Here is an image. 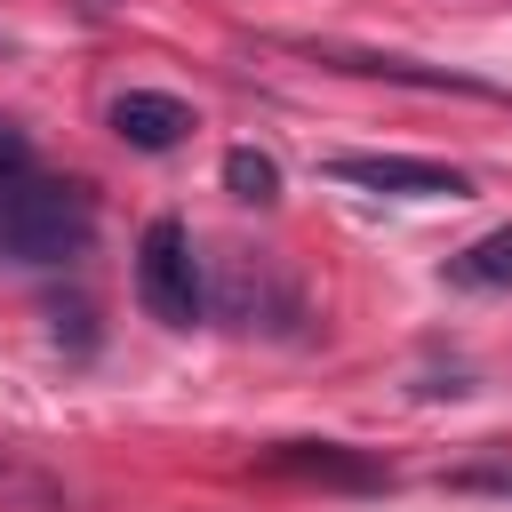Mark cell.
Here are the masks:
<instances>
[{"label":"cell","mask_w":512,"mask_h":512,"mask_svg":"<svg viewBox=\"0 0 512 512\" xmlns=\"http://www.w3.org/2000/svg\"><path fill=\"white\" fill-rule=\"evenodd\" d=\"M96 232V200L56 176H8L0 184V256L16 264H72Z\"/></svg>","instance_id":"cell-1"},{"label":"cell","mask_w":512,"mask_h":512,"mask_svg":"<svg viewBox=\"0 0 512 512\" xmlns=\"http://www.w3.org/2000/svg\"><path fill=\"white\" fill-rule=\"evenodd\" d=\"M448 280H456V288H512V224H496V232H480L472 248H456V256H448Z\"/></svg>","instance_id":"cell-7"},{"label":"cell","mask_w":512,"mask_h":512,"mask_svg":"<svg viewBox=\"0 0 512 512\" xmlns=\"http://www.w3.org/2000/svg\"><path fill=\"white\" fill-rule=\"evenodd\" d=\"M136 296L160 328H192L208 288H200V256H192V232L176 216H152L144 240H136Z\"/></svg>","instance_id":"cell-2"},{"label":"cell","mask_w":512,"mask_h":512,"mask_svg":"<svg viewBox=\"0 0 512 512\" xmlns=\"http://www.w3.org/2000/svg\"><path fill=\"white\" fill-rule=\"evenodd\" d=\"M72 8H80V16H112L120 0H72Z\"/></svg>","instance_id":"cell-12"},{"label":"cell","mask_w":512,"mask_h":512,"mask_svg":"<svg viewBox=\"0 0 512 512\" xmlns=\"http://www.w3.org/2000/svg\"><path fill=\"white\" fill-rule=\"evenodd\" d=\"M24 168H32V152H24V136L0 120V184H8V176H24Z\"/></svg>","instance_id":"cell-11"},{"label":"cell","mask_w":512,"mask_h":512,"mask_svg":"<svg viewBox=\"0 0 512 512\" xmlns=\"http://www.w3.org/2000/svg\"><path fill=\"white\" fill-rule=\"evenodd\" d=\"M0 504H24V512H56V504H64V480H56V472H40L32 456L0 448Z\"/></svg>","instance_id":"cell-9"},{"label":"cell","mask_w":512,"mask_h":512,"mask_svg":"<svg viewBox=\"0 0 512 512\" xmlns=\"http://www.w3.org/2000/svg\"><path fill=\"white\" fill-rule=\"evenodd\" d=\"M448 488H456V496H512V456H472V464H448Z\"/></svg>","instance_id":"cell-10"},{"label":"cell","mask_w":512,"mask_h":512,"mask_svg":"<svg viewBox=\"0 0 512 512\" xmlns=\"http://www.w3.org/2000/svg\"><path fill=\"white\" fill-rule=\"evenodd\" d=\"M288 48H304L312 64L360 72V80L424 88V96H496V88H488V80H472V72H448V64H416V56H392V48H336V40H288Z\"/></svg>","instance_id":"cell-4"},{"label":"cell","mask_w":512,"mask_h":512,"mask_svg":"<svg viewBox=\"0 0 512 512\" xmlns=\"http://www.w3.org/2000/svg\"><path fill=\"white\" fill-rule=\"evenodd\" d=\"M336 184L384 192V200H472V176L448 160H416V152H336L328 160Z\"/></svg>","instance_id":"cell-3"},{"label":"cell","mask_w":512,"mask_h":512,"mask_svg":"<svg viewBox=\"0 0 512 512\" xmlns=\"http://www.w3.org/2000/svg\"><path fill=\"white\" fill-rule=\"evenodd\" d=\"M264 464L288 472V480H320V488H392V464H376L344 440H280Z\"/></svg>","instance_id":"cell-6"},{"label":"cell","mask_w":512,"mask_h":512,"mask_svg":"<svg viewBox=\"0 0 512 512\" xmlns=\"http://www.w3.org/2000/svg\"><path fill=\"white\" fill-rule=\"evenodd\" d=\"M104 120H112V136H120L128 152H176V144L200 128V120H192V104H184V96H168V88H120Z\"/></svg>","instance_id":"cell-5"},{"label":"cell","mask_w":512,"mask_h":512,"mask_svg":"<svg viewBox=\"0 0 512 512\" xmlns=\"http://www.w3.org/2000/svg\"><path fill=\"white\" fill-rule=\"evenodd\" d=\"M224 192L248 200V208H272V200H280V160L256 152V144H232V152H224Z\"/></svg>","instance_id":"cell-8"}]
</instances>
